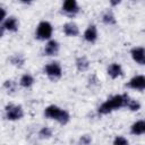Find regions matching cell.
Instances as JSON below:
<instances>
[{
  "label": "cell",
  "instance_id": "cell-6",
  "mask_svg": "<svg viewBox=\"0 0 145 145\" xmlns=\"http://www.w3.org/2000/svg\"><path fill=\"white\" fill-rule=\"evenodd\" d=\"M127 86L134 89H145V76L138 75V76L133 77L128 82Z\"/></svg>",
  "mask_w": 145,
  "mask_h": 145
},
{
  "label": "cell",
  "instance_id": "cell-3",
  "mask_svg": "<svg viewBox=\"0 0 145 145\" xmlns=\"http://www.w3.org/2000/svg\"><path fill=\"white\" fill-rule=\"evenodd\" d=\"M52 35V26L49 22H41L36 28V37L39 40H48Z\"/></svg>",
  "mask_w": 145,
  "mask_h": 145
},
{
  "label": "cell",
  "instance_id": "cell-5",
  "mask_svg": "<svg viewBox=\"0 0 145 145\" xmlns=\"http://www.w3.org/2000/svg\"><path fill=\"white\" fill-rule=\"evenodd\" d=\"M23 109L20 105L8 104L6 106V118L8 120H18L23 117Z\"/></svg>",
  "mask_w": 145,
  "mask_h": 145
},
{
  "label": "cell",
  "instance_id": "cell-22",
  "mask_svg": "<svg viewBox=\"0 0 145 145\" xmlns=\"http://www.w3.org/2000/svg\"><path fill=\"white\" fill-rule=\"evenodd\" d=\"M113 145H129V143H128V140H127L125 137H122V136H118V137L114 138V140H113Z\"/></svg>",
  "mask_w": 145,
  "mask_h": 145
},
{
  "label": "cell",
  "instance_id": "cell-20",
  "mask_svg": "<svg viewBox=\"0 0 145 145\" xmlns=\"http://www.w3.org/2000/svg\"><path fill=\"white\" fill-rule=\"evenodd\" d=\"M126 106H128L131 111H137V110H139L140 104H139V102H137V101H135V100L129 99V100H128V102H127V105H126Z\"/></svg>",
  "mask_w": 145,
  "mask_h": 145
},
{
  "label": "cell",
  "instance_id": "cell-23",
  "mask_svg": "<svg viewBox=\"0 0 145 145\" xmlns=\"http://www.w3.org/2000/svg\"><path fill=\"white\" fill-rule=\"evenodd\" d=\"M91 142H92L91 136H88V135H83V136L79 138L78 144H79V145H89Z\"/></svg>",
  "mask_w": 145,
  "mask_h": 145
},
{
  "label": "cell",
  "instance_id": "cell-25",
  "mask_svg": "<svg viewBox=\"0 0 145 145\" xmlns=\"http://www.w3.org/2000/svg\"><path fill=\"white\" fill-rule=\"evenodd\" d=\"M118 3H120V1H111V5H118Z\"/></svg>",
  "mask_w": 145,
  "mask_h": 145
},
{
  "label": "cell",
  "instance_id": "cell-8",
  "mask_svg": "<svg viewBox=\"0 0 145 145\" xmlns=\"http://www.w3.org/2000/svg\"><path fill=\"white\" fill-rule=\"evenodd\" d=\"M62 10L69 15H75L79 11V7L75 0H66L62 5Z\"/></svg>",
  "mask_w": 145,
  "mask_h": 145
},
{
  "label": "cell",
  "instance_id": "cell-9",
  "mask_svg": "<svg viewBox=\"0 0 145 145\" xmlns=\"http://www.w3.org/2000/svg\"><path fill=\"white\" fill-rule=\"evenodd\" d=\"M58 51H59V43L54 40L49 41L44 48V53L46 56H57Z\"/></svg>",
  "mask_w": 145,
  "mask_h": 145
},
{
  "label": "cell",
  "instance_id": "cell-16",
  "mask_svg": "<svg viewBox=\"0 0 145 145\" xmlns=\"http://www.w3.org/2000/svg\"><path fill=\"white\" fill-rule=\"evenodd\" d=\"M10 62H11V65H14V66H16V67H22L23 65H24V62H25V58L22 56V54H14V56H11L10 57Z\"/></svg>",
  "mask_w": 145,
  "mask_h": 145
},
{
  "label": "cell",
  "instance_id": "cell-13",
  "mask_svg": "<svg viewBox=\"0 0 145 145\" xmlns=\"http://www.w3.org/2000/svg\"><path fill=\"white\" fill-rule=\"evenodd\" d=\"M108 74L111 78H117L122 75V69L119 63H111L108 67Z\"/></svg>",
  "mask_w": 145,
  "mask_h": 145
},
{
  "label": "cell",
  "instance_id": "cell-10",
  "mask_svg": "<svg viewBox=\"0 0 145 145\" xmlns=\"http://www.w3.org/2000/svg\"><path fill=\"white\" fill-rule=\"evenodd\" d=\"M84 39L88 42H95L96 39H97V29H96V26L95 25H89L85 33H84Z\"/></svg>",
  "mask_w": 145,
  "mask_h": 145
},
{
  "label": "cell",
  "instance_id": "cell-4",
  "mask_svg": "<svg viewBox=\"0 0 145 145\" xmlns=\"http://www.w3.org/2000/svg\"><path fill=\"white\" fill-rule=\"evenodd\" d=\"M44 71L46 74V76L52 79V80H56V79H59L62 75V70H61V67L58 62H51L49 65L45 66L44 68Z\"/></svg>",
  "mask_w": 145,
  "mask_h": 145
},
{
  "label": "cell",
  "instance_id": "cell-12",
  "mask_svg": "<svg viewBox=\"0 0 145 145\" xmlns=\"http://www.w3.org/2000/svg\"><path fill=\"white\" fill-rule=\"evenodd\" d=\"M63 32L68 36H76V35H78L79 29L75 23H67L63 25Z\"/></svg>",
  "mask_w": 145,
  "mask_h": 145
},
{
  "label": "cell",
  "instance_id": "cell-21",
  "mask_svg": "<svg viewBox=\"0 0 145 145\" xmlns=\"http://www.w3.org/2000/svg\"><path fill=\"white\" fill-rule=\"evenodd\" d=\"M39 135H40L41 138H50L52 136V130L50 128H48V127H44V128H42L40 130Z\"/></svg>",
  "mask_w": 145,
  "mask_h": 145
},
{
  "label": "cell",
  "instance_id": "cell-14",
  "mask_svg": "<svg viewBox=\"0 0 145 145\" xmlns=\"http://www.w3.org/2000/svg\"><path fill=\"white\" fill-rule=\"evenodd\" d=\"M130 131L134 135L145 134V120H138L135 123H133V126L130 128Z\"/></svg>",
  "mask_w": 145,
  "mask_h": 145
},
{
  "label": "cell",
  "instance_id": "cell-1",
  "mask_svg": "<svg viewBox=\"0 0 145 145\" xmlns=\"http://www.w3.org/2000/svg\"><path fill=\"white\" fill-rule=\"evenodd\" d=\"M129 99L130 97L127 94H123V95H114L111 99H109L108 101H105L104 103H102L99 106L97 111L101 114H108V113L112 112L113 110H117V109H119L121 106H126Z\"/></svg>",
  "mask_w": 145,
  "mask_h": 145
},
{
  "label": "cell",
  "instance_id": "cell-19",
  "mask_svg": "<svg viewBox=\"0 0 145 145\" xmlns=\"http://www.w3.org/2000/svg\"><path fill=\"white\" fill-rule=\"evenodd\" d=\"M3 87L7 89L8 93H12V92L16 89V83H15L14 80H11V79H8V80L5 82Z\"/></svg>",
  "mask_w": 145,
  "mask_h": 145
},
{
  "label": "cell",
  "instance_id": "cell-18",
  "mask_svg": "<svg viewBox=\"0 0 145 145\" xmlns=\"http://www.w3.org/2000/svg\"><path fill=\"white\" fill-rule=\"evenodd\" d=\"M102 19H103V22H104L105 24H108V25H113V24H116L114 15H113L112 11H110V10H108V11L103 15Z\"/></svg>",
  "mask_w": 145,
  "mask_h": 145
},
{
  "label": "cell",
  "instance_id": "cell-17",
  "mask_svg": "<svg viewBox=\"0 0 145 145\" xmlns=\"http://www.w3.org/2000/svg\"><path fill=\"white\" fill-rule=\"evenodd\" d=\"M34 83V78L29 75V74H25L22 76L20 80H19V84L23 86V87H29L32 86V84Z\"/></svg>",
  "mask_w": 145,
  "mask_h": 145
},
{
  "label": "cell",
  "instance_id": "cell-15",
  "mask_svg": "<svg viewBox=\"0 0 145 145\" xmlns=\"http://www.w3.org/2000/svg\"><path fill=\"white\" fill-rule=\"evenodd\" d=\"M76 67L79 71H86L89 67V61L87 60L86 57H78L76 59Z\"/></svg>",
  "mask_w": 145,
  "mask_h": 145
},
{
  "label": "cell",
  "instance_id": "cell-11",
  "mask_svg": "<svg viewBox=\"0 0 145 145\" xmlns=\"http://www.w3.org/2000/svg\"><path fill=\"white\" fill-rule=\"evenodd\" d=\"M2 26L5 27V29L7 31H11V32H16L18 29V20L15 17H8L3 23Z\"/></svg>",
  "mask_w": 145,
  "mask_h": 145
},
{
  "label": "cell",
  "instance_id": "cell-24",
  "mask_svg": "<svg viewBox=\"0 0 145 145\" xmlns=\"http://www.w3.org/2000/svg\"><path fill=\"white\" fill-rule=\"evenodd\" d=\"M0 10H1V17H0V20H6V10H5V8H0Z\"/></svg>",
  "mask_w": 145,
  "mask_h": 145
},
{
  "label": "cell",
  "instance_id": "cell-2",
  "mask_svg": "<svg viewBox=\"0 0 145 145\" xmlns=\"http://www.w3.org/2000/svg\"><path fill=\"white\" fill-rule=\"evenodd\" d=\"M44 114H45V117H48L50 119L57 120L61 125H66L69 121V113L65 110H61L57 105H49L45 109Z\"/></svg>",
  "mask_w": 145,
  "mask_h": 145
},
{
  "label": "cell",
  "instance_id": "cell-7",
  "mask_svg": "<svg viewBox=\"0 0 145 145\" xmlns=\"http://www.w3.org/2000/svg\"><path fill=\"white\" fill-rule=\"evenodd\" d=\"M131 58L134 61H136L138 65H145V49L137 46L131 50Z\"/></svg>",
  "mask_w": 145,
  "mask_h": 145
}]
</instances>
